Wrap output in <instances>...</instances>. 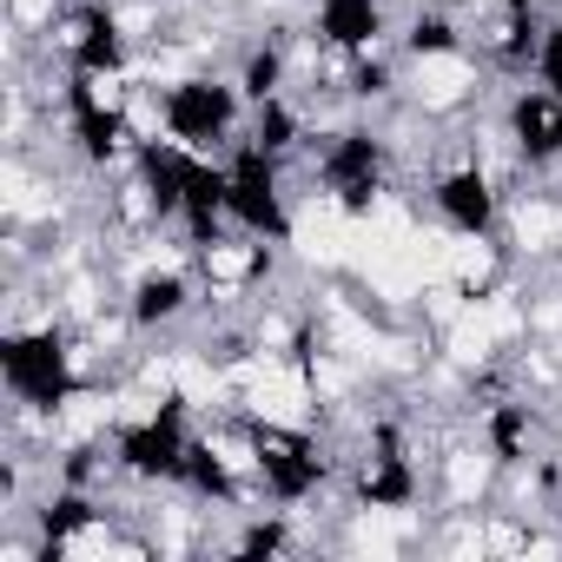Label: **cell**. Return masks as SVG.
I'll list each match as a JSON object with an SVG mask.
<instances>
[{
	"instance_id": "3",
	"label": "cell",
	"mask_w": 562,
	"mask_h": 562,
	"mask_svg": "<svg viewBox=\"0 0 562 562\" xmlns=\"http://www.w3.org/2000/svg\"><path fill=\"white\" fill-rule=\"evenodd\" d=\"M496 483H503V450L490 443V430H470V437H457V443L437 450L424 490H430L437 509H490Z\"/></svg>"
},
{
	"instance_id": "5",
	"label": "cell",
	"mask_w": 562,
	"mask_h": 562,
	"mask_svg": "<svg viewBox=\"0 0 562 562\" xmlns=\"http://www.w3.org/2000/svg\"><path fill=\"white\" fill-rule=\"evenodd\" d=\"M67 14V0H8V34H27V41H47V27Z\"/></svg>"
},
{
	"instance_id": "2",
	"label": "cell",
	"mask_w": 562,
	"mask_h": 562,
	"mask_svg": "<svg viewBox=\"0 0 562 562\" xmlns=\"http://www.w3.org/2000/svg\"><path fill=\"white\" fill-rule=\"evenodd\" d=\"M404 100L430 120H470L476 106H496V74L476 47H443V54H404V74H397Z\"/></svg>"
},
{
	"instance_id": "1",
	"label": "cell",
	"mask_w": 562,
	"mask_h": 562,
	"mask_svg": "<svg viewBox=\"0 0 562 562\" xmlns=\"http://www.w3.org/2000/svg\"><path fill=\"white\" fill-rule=\"evenodd\" d=\"M192 271H199V285H205V305L218 312H245L278 271H285V238H265L251 225H225L212 238H199L192 251Z\"/></svg>"
},
{
	"instance_id": "4",
	"label": "cell",
	"mask_w": 562,
	"mask_h": 562,
	"mask_svg": "<svg viewBox=\"0 0 562 562\" xmlns=\"http://www.w3.org/2000/svg\"><path fill=\"white\" fill-rule=\"evenodd\" d=\"M41 54H54L60 67H100V60H126V41L113 27V8H100V0H67V14L47 27Z\"/></svg>"
}]
</instances>
